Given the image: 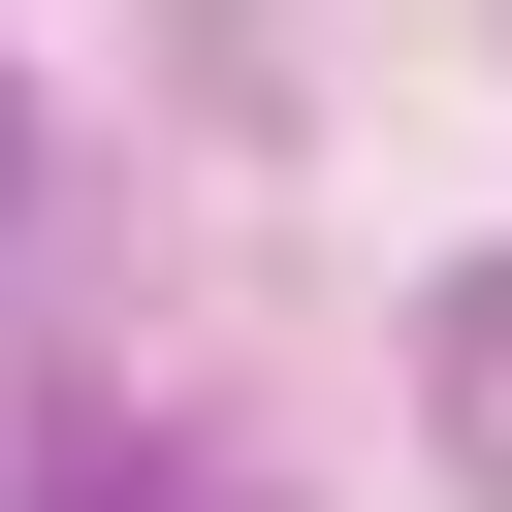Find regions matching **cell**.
I'll return each instance as SVG.
<instances>
[{"label":"cell","instance_id":"1","mask_svg":"<svg viewBox=\"0 0 512 512\" xmlns=\"http://www.w3.org/2000/svg\"><path fill=\"white\" fill-rule=\"evenodd\" d=\"M448 448H480V480H512V256H480V288H448Z\"/></svg>","mask_w":512,"mask_h":512},{"label":"cell","instance_id":"2","mask_svg":"<svg viewBox=\"0 0 512 512\" xmlns=\"http://www.w3.org/2000/svg\"><path fill=\"white\" fill-rule=\"evenodd\" d=\"M0 160H32V128H0Z\"/></svg>","mask_w":512,"mask_h":512}]
</instances>
